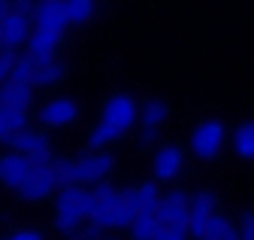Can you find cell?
<instances>
[{
    "label": "cell",
    "instance_id": "cell-25",
    "mask_svg": "<svg viewBox=\"0 0 254 240\" xmlns=\"http://www.w3.org/2000/svg\"><path fill=\"white\" fill-rule=\"evenodd\" d=\"M206 237H209V240H233V237H239V231H236L227 219H221L218 213H212V219H209V225H206Z\"/></svg>",
    "mask_w": 254,
    "mask_h": 240
},
{
    "label": "cell",
    "instance_id": "cell-14",
    "mask_svg": "<svg viewBox=\"0 0 254 240\" xmlns=\"http://www.w3.org/2000/svg\"><path fill=\"white\" fill-rule=\"evenodd\" d=\"M182 170V149L179 146H164L157 149L154 155V176L161 179V183H170V179H176Z\"/></svg>",
    "mask_w": 254,
    "mask_h": 240
},
{
    "label": "cell",
    "instance_id": "cell-19",
    "mask_svg": "<svg viewBox=\"0 0 254 240\" xmlns=\"http://www.w3.org/2000/svg\"><path fill=\"white\" fill-rule=\"evenodd\" d=\"M124 201H127V192H118V189H112V186L94 189V216H91V219H100V216L112 213V210H118Z\"/></svg>",
    "mask_w": 254,
    "mask_h": 240
},
{
    "label": "cell",
    "instance_id": "cell-26",
    "mask_svg": "<svg viewBox=\"0 0 254 240\" xmlns=\"http://www.w3.org/2000/svg\"><path fill=\"white\" fill-rule=\"evenodd\" d=\"M15 61H18L15 49L3 46V52H0V82H6V79L12 76V64H15Z\"/></svg>",
    "mask_w": 254,
    "mask_h": 240
},
{
    "label": "cell",
    "instance_id": "cell-16",
    "mask_svg": "<svg viewBox=\"0 0 254 240\" xmlns=\"http://www.w3.org/2000/svg\"><path fill=\"white\" fill-rule=\"evenodd\" d=\"M24 128H27L24 110H18V107H3V104H0V140H3V143H12Z\"/></svg>",
    "mask_w": 254,
    "mask_h": 240
},
{
    "label": "cell",
    "instance_id": "cell-21",
    "mask_svg": "<svg viewBox=\"0 0 254 240\" xmlns=\"http://www.w3.org/2000/svg\"><path fill=\"white\" fill-rule=\"evenodd\" d=\"M233 146H236V155H239V158H248V161H254V122H245V125H239Z\"/></svg>",
    "mask_w": 254,
    "mask_h": 240
},
{
    "label": "cell",
    "instance_id": "cell-13",
    "mask_svg": "<svg viewBox=\"0 0 254 240\" xmlns=\"http://www.w3.org/2000/svg\"><path fill=\"white\" fill-rule=\"evenodd\" d=\"M139 119H142V143H154L157 137H161V125L167 122V104L161 98L148 101L142 107Z\"/></svg>",
    "mask_w": 254,
    "mask_h": 240
},
{
    "label": "cell",
    "instance_id": "cell-15",
    "mask_svg": "<svg viewBox=\"0 0 254 240\" xmlns=\"http://www.w3.org/2000/svg\"><path fill=\"white\" fill-rule=\"evenodd\" d=\"M157 201H161V179H148V183H142L139 189H130L127 192V204H130L136 213H142V210H154Z\"/></svg>",
    "mask_w": 254,
    "mask_h": 240
},
{
    "label": "cell",
    "instance_id": "cell-17",
    "mask_svg": "<svg viewBox=\"0 0 254 240\" xmlns=\"http://www.w3.org/2000/svg\"><path fill=\"white\" fill-rule=\"evenodd\" d=\"M30 82H18V79H6L0 82V104L3 107H18V110H27L30 107Z\"/></svg>",
    "mask_w": 254,
    "mask_h": 240
},
{
    "label": "cell",
    "instance_id": "cell-1",
    "mask_svg": "<svg viewBox=\"0 0 254 240\" xmlns=\"http://www.w3.org/2000/svg\"><path fill=\"white\" fill-rule=\"evenodd\" d=\"M94 216V192L76 186V183H67L58 195V213H55V225L58 231L64 234H76L79 225L85 219Z\"/></svg>",
    "mask_w": 254,
    "mask_h": 240
},
{
    "label": "cell",
    "instance_id": "cell-6",
    "mask_svg": "<svg viewBox=\"0 0 254 240\" xmlns=\"http://www.w3.org/2000/svg\"><path fill=\"white\" fill-rule=\"evenodd\" d=\"M58 186H61V176H58L55 164L43 161V164H34V170H30V176H27V183L21 186V198L24 201H43Z\"/></svg>",
    "mask_w": 254,
    "mask_h": 240
},
{
    "label": "cell",
    "instance_id": "cell-28",
    "mask_svg": "<svg viewBox=\"0 0 254 240\" xmlns=\"http://www.w3.org/2000/svg\"><path fill=\"white\" fill-rule=\"evenodd\" d=\"M239 237L254 240V213H245V216H242V222H239Z\"/></svg>",
    "mask_w": 254,
    "mask_h": 240
},
{
    "label": "cell",
    "instance_id": "cell-24",
    "mask_svg": "<svg viewBox=\"0 0 254 240\" xmlns=\"http://www.w3.org/2000/svg\"><path fill=\"white\" fill-rule=\"evenodd\" d=\"M37 64H40V58L37 55H21L18 58V61L12 64V76L9 79H18V82H30V85H34V73H37Z\"/></svg>",
    "mask_w": 254,
    "mask_h": 240
},
{
    "label": "cell",
    "instance_id": "cell-23",
    "mask_svg": "<svg viewBox=\"0 0 254 240\" xmlns=\"http://www.w3.org/2000/svg\"><path fill=\"white\" fill-rule=\"evenodd\" d=\"M67 12H70V21L73 24H88L97 12V3L94 0H67Z\"/></svg>",
    "mask_w": 254,
    "mask_h": 240
},
{
    "label": "cell",
    "instance_id": "cell-8",
    "mask_svg": "<svg viewBox=\"0 0 254 240\" xmlns=\"http://www.w3.org/2000/svg\"><path fill=\"white\" fill-rule=\"evenodd\" d=\"M34 21H37V27L64 34V31H67V24H73L70 21V12H67V0H37Z\"/></svg>",
    "mask_w": 254,
    "mask_h": 240
},
{
    "label": "cell",
    "instance_id": "cell-2",
    "mask_svg": "<svg viewBox=\"0 0 254 240\" xmlns=\"http://www.w3.org/2000/svg\"><path fill=\"white\" fill-rule=\"evenodd\" d=\"M112 167H115L112 155L91 149V155L67 161V179H70V183H100V179H106L112 173Z\"/></svg>",
    "mask_w": 254,
    "mask_h": 240
},
{
    "label": "cell",
    "instance_id": "cell-12",
    "mask_svg": "<svg viewBox=\"0 0 254 240\" xmlns=\"http://www.w3.org/2000/svg\"><path fill=\"white\" fill-rule=\"evenodd\" d=\"M215 213V198L209 192H200L190 198V222H188V231L194 237H206V225Z\"/></svg>",
    "mask_w": 254,
    "mask_h": 240
},
{
    "label": "cell",
    "instance_id": "cell-30",
    "mask_svg": "<svg viewBox=\"0 0 254 240\" xmlns=\"http://www.w3.org/2000/svg\"><path fill=\"white\" fill-rule=\"evenodd\" d=\"M0 49H3V6H0Z\"/></svg>",
    "mask_w": 254,
    "mask_h": 240
},
{
    "label": "cell",
    "instance_id": "cell-11",
    "mask_svg": "<svg viewBox=\"0 0 254 240\" xmlns=\"http://www.w3.org/2000/svg\"><path fill=\"white\" fill-rule=\"evenodd\" d=\"M12 146L18 149V152H24L34 164H43V161H52V143L46 140V134H40V131H21L15 140H12Z\"/></svg>",
    "mask_w": 254,
    "mask_h": 240
},
{
    "label": "cell",
    "instance_id": "cell-27",
    "mask_svg": "<svg viewBox=\"0 0 254 240\" xmlns=\"http://www.w3.org/2000/svg\"><path fill=\"white\" fill-rule=\"evenodd\" d=\"M109 140H115V134H112V131H109V128H106V125L100 122L97 128H94L91 140H88V149H103V146H106Z\"/></svg>",
    "mask_w": 254,
    "mask_h": 240
},
{
    "label": "cell",
    "instance_id": "cell-22",
    "mask_svg": "<svg viewBox=\"0 0 254 240\" xmlns=\"http://www.w3.org/2000/svg\"><path fill=\"white\" fill-rule=\"evenodd\" d=\"M64 76V64L55 61V58H46V61L37 64V73H34V85H52Z\"/></svg>",
    "mask_w": 254,
    "mask_h": 240
},
{
    "label": "cell",
    "instance_id": "cell-7",
    "mask_svg": "<svg viewBox=\"0 0 254 240\" xmlns=\"http://www.w3.org/2000/svg\"><path fill=\"white\" fill-rule=\"evenodd\" d=\"M30 170H34V161H30L24 152H6V155H0V183H3L6 189H15L21 192V186L27 183V176Z\"/></svg>",
    "mask_w": 254,
    "mask_h": 240
},
{
    "label": "cell",
    "instance_id": "cell-20",
    "mask_svg": "<svg viewBox=\"0 0 254 240\" xmlns=\"http://www.w3.org/2000/svg\"><path fill=\"white\" fill-rule=\"evenodd\" d=\"M130 228H133L136 240H148V237H157V231H161V219H157L154 210H142V213H136Z\"/></svg>",
    "mask_w": 254,
    "mask_h": 240
},
{
    "label": "cell",
    "instance_id": "cell-3",
    "mask_svg": "<svg viewBox=\"0 0 254 240\" xmlns=\"http://www.w3.org/2000/svg\"><path fill=\"white\" fill-rule=\"evenodd\" d=\"M136 119H139V107H136V101L130 95H112L106 101V107H103V125L115 137L130 131L136 125Z\"/></svg>",
    "mask_w": 254,
    "mask_h": 240
},
{
    "label": "cell",
    "instance_id": "cell-5",
    "mask_svg": "<svg viewBox=\"0 0 254 240\" xmlns=\"http://www.w3.org/2000/svg\"><path fill=\"white\" fill-rule=\"evenodd\" d=\"M34 24H37L34 12H24L15 3L3 6V46H9V49L24 46L30 37H34Z\"/></svg>",
    "mask_w": 254,
    "mask_h": 240
},
{
    "label": "cell",
    "instance_id": "cell-4",
    "mask_svg": "<svg viewBox=\"0 0 254 240\" xmlns=\"http://www.w3.org/2000/svg\"><path fill=\"white\" fill-rule=\"evenodd\" d=\"M224 125L218 122V119H206V122L197 125V131L190 134V149H194V155L200 161H212L221 155V149H224Z\"/></svg>",
    "mask_w": 254,
    "mask_h": 240
},
{
    "label": "cell",
    "instance_id": "cell-10",
    "mask_svg": "<svg viewBox=\"0 0 254 240\" xmlns=\"http://www.w3.org/2000/svg\"><path fill=\"white\" fill-rule=\"evenodd\" d=\"M40 119L49 128H67V125H73L79 119V104L70 101V98H55V101H49L40 110Z\"/></svg>",
    "mask_w": 254,
    "mask_h": 240
},
{
    "label": "cell",
    "instance_id": "cell-29",
    "mask_svg": "<svg viewBox=\"0 0 254 240\" xmlns=\"http://www.w3.org/2000/svg\"><path fill=\"white\" fill-rule=\"evenodd\" d=\"M43 234L40 231H34V228H18V231H12V240H40Z\"/></svg>",
    "mask_w": 254,
    "mask_h": 240
},
{
    "label": "cell",
    "instance_id": "cell-18",
    "mask_svg": "<svg viewBox=\"0 0 254 240\" xmlns=\"http://www.w3.org/2000/svg\"><path fill=\"white\" fill-rule=\"evenodd\" d=\"M58 46H61V34H58V31H46V27H37L34 37L27 40V52L37 55L40 61H46V58H55Z\"/></svg>",
    "mask_w": 254,
    "mask_h": 240
},
{
    "label": "cell",
    "instance_id": "cell-9",
    "mask_svg": "<svg viewBox=\"0 0 254 240\" xmlns=\"http://www.w3.org/2000/svg\"><path fill=\"white\" fill-rule=\"evenodd\" d=\"M154 213H157V219H161V225H185L188 228V222H190V201L185 195L173 192V195L157 201Z\"/></svg>",
    "mask_w": 254,
    "mask_h": 240
}]
</instances>
